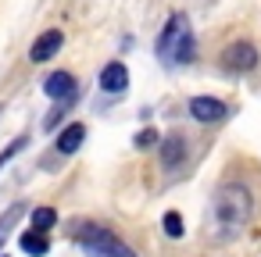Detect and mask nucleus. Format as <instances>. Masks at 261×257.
I'll return each instance as SVG.
<instances>
[{"instance_id":"obj_1","label":"nucleus","mask_w":261,"mask_h":257,"mask_svg":"<svg viewBox=\"0 0 261 257\" xmlns=\"http://www.w3.org/2000/svg\"><path fill=\"white\" fill-rule=\"evenodd\" d=\"M254 214V193L243 186V182H222L218 193L211 196V236L215 239H225V236H236Z\"/></svg>"},{"instance_id":"obj_2","label":"nucleus","mask_w":261,"mask_h":257,"mask_svg":"<svg viewBox=\"0 0 261 257\" xmlns=\"http://www.w3.org/2000/svg\"><path fill=\"white\" fill-rule=\"evenodd\" d=\"M197 54V43H193V29H190V18L186 15H172L158 36V58L165 65H190Z\"/></svg>"},{"instance_id":"obj_3","label":"nucleus","mask_w":261,"mask_h":257,"mask_svg":"<svg viewBox=\"0 0 261 257\" xmlns=\"http://www.w3.org/2000/svg\"><path fill=\"white\" fill-rule=\"evenodd\" d=\"M75 239L79 246L90 253V257H136V250L129 243H122L108 225H97V221H86L75 229Z\"/></svg>"},{"instance_id":"obj_4","label":"nucleus","mask_w":261,"mask_h":257,"mask_svg":"<svg viewBox=\"0 0 261 257\" xmlns=\"http://www.w3.org/2000/svg\"><path fill=\"white\" fill-rule=\"evenodd\" d=\"M222 65H225L229 72H254V68H257V50H254V43H247V40L229 43V47L222 50Z\"/></svg>"},{"instance_id":"obj_5","label":"nucleus","mask_w":261,"mask_h":257,"mask_svg":"<svg viewBox=\"0 0 261 257\" xmlns=\"http://www.w3.org/2000/svg\"><path fill=\"white\" fill-rule=\"evenodd\" d=\"M43 93H47L50 100H58V104H68V100H75L79 82H75L72 72H50L47 82H43Z\"/></svg>"},{"instance_id":"obj_6","label":"nucleus","mask_w":261,"mask_h":257,"mask_svg":"<svg viewBox=\"0 0 261 257\" xmlns=\"http://www.w3.org/2000/svg\"><path fill=\"white\" fill-rule=\"evenodd\" d=\"M190 115H193L200 125H215V122H222V118L229 115V107H225L218 97H193V100H190Z\"/></svg>"},{"instance_id":"obj_7","label":"nucleus","mask_w":261,"mask_h":257,"mask_svg":"<svg viewBox=\"0 0 261 257\" xmlns=\"http://www.w3.org/2000/svg\"><path fill=\"white\" fill-rule=\"evenodd\" d=\"M158 147H161V164H165L168 172L182 168V161H186V154H190V147H186V136L172 132V136H165Z\"/></svg>"},{"instance_id":"obj_8","label":"nucleus","mask_w":261,"mask_h":257,"mask_svg":"<svg viewBox=\"0 0 261 257\" xmlns=\"http://www.w3.org/2000/svg\"><path fill=\"white\" fill-rule=\"evenodd\" d=\"M61 43H65V36H61V29H47V33H40L36 40H33V47H29V58L40 65V61H50L58 50H61Z\"/></svg>"},{"instance_id":"obj_9","label":"nucleus","mask_w":261,"mask_h":257,"mask_svg":"<svg viewBox=\"0 0 261 257\" xmlns=\"http://www.w3.org/2000/svg\"><path fill=\"white\" fill-rule=\"evenodd\" d=\"M100 90L122 97V93L129 90V68H125L122 61H108V65L100 68Z\"/></svg>"},{"instance_id":"obj_10","label":"nucleus","mask_w":261,"mask_h":257,"mask_svg":"<svg viewBox=\"0 0 261 257\" xmlns=\"http://www.w3.org/2000/svg\"><path fill=\"white\" fill-rule=\"evenodd\" d=\"M83 139H86V125L83 122H72V125H65L61 132H58V154H75L79 147H83Z\"/></svg>"},{"instance_id":"obj_11","label":"nucleus","mask_w":261,"mask_h":257,"mask_svg":"<svg viewBox=\"0 0 261 257\" xmlns=\"http://www.w3.org/2000/svg\"><path fill=\"white\" fill-rule=\"evenodd\" d=\"M18 246H22L29 257H47L50 239H47V232H33V229H25V232L18 236Z\"/></svg>"},{"instance_id":"obj_12","label":"nucleus","mask_w":261,"mask_h":257,"mask_svg":"<svg viewBox=\"0 0 261 257\" xmlns=\"http://www.w3.org/2000/svg\"><path fill=\"white\" fill-rule=\"evenodd\" d=\"M58 225V211L54 207H36L33 214H29V229L33 232H50Z\"/></svg>"},{"instance_id":"obj_13","label":"nucleus","mask_w":261,"mask_h":257,"mask_svg":"<svg viewBox=\"0 0 261 257\" xmlns=\"http://www.w3.org/2000/svg\"><path fill=\"white\" fill-rule=\"evenodd\" d=\"M161 225H165V236H172V239H179V236L186 232V229H182V214H179V211H165Z\"/></svg>"},{"instance_id":"obj_14","label":"nucleus","mask_w":261,"mask_h":257,"mask_svg":"<svg viewBox=\"0 0 261 257\" xmlns=\"http://www.w3.org/2000/svg\"><path fill=\"white\" fill-rule=\"evenodd\" d=\"M133 143H136L140 150H147V147H158V143H161V136H158V129H150V125H147L143 132H136V139H133Z\"/></svg>"},{"instance_id":"obj_15","label":"nucleus","mask_w":261,"mask_h":257,"mask_svg":"<svg viewBox=\"0 0 261 257\" xmlns=\"http://www.w3.org/2000/svg\"><path fill=\"white\" fill-rule=\"evenodd\" d=\"M25 143H29V136H18V139H15L8 150H0V168H4V164H8L15 154H22V150H25Z\"/></svg>"},{"instance_id":"obj_16","label":"nucleus","mask_w":261,"mask_h":257,"mask_svg":"<svg viewBox=\"0 0 261 257\" xmlns=\"http://www.w3.org/2000/svg\"><path fill=\"white\" fill-rule=\"evenodd\" d=\"M0 257H8V253H0Z\"/></svg>"}]
</instances>
